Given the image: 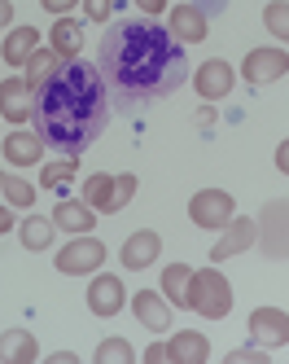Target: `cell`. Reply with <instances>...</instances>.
I'll list each match as a JSON object with an SVG mask.
<instances>
[{
    "instance_id": "cell-1",
    "label": "cell",
    "mask_w": 289,
    "mask_h": 364,
    "mask_svg": "<svg viewBox=\"0 0 289 364\" xmlns=\"http://www.w3.org/2000/svg\"><path fill=\"white\" fill-rule=\"evenodd\" d=\"M97 70L105 80V92H110V106L131 114L171 97L189 75V58L163 22L141 14L110 22V31L97 44Z\"/></svg>"
},
{
    "instance_id": "cell-2",
    "label": "cell",
    "mask_w": 289,
    "mask_h": 364,
    "mask_svg": "<svg viewBox=\"0 0 289 364\" xmlns=\"http://www.w3.org/2000/svg\"><path fill=\"white\" fill-rule=\"evenodd\" d=\"M36 132L44 145L79 159L110 123V92L97 62H62L36 88Z\"/></svg>"
},
{
    "instance_id": "cell-3",
    "label": "cell",
    "mask_w": 289,
    "mask_h": 364,
    "mask_svg": "<svg viewBox=\"0 0 289 364\" xmlns=\"http://www.w3.org/2000/svg\"><path fill=\"white\" fill-rule=\"evenodd\" d=\"M189 307L206 321H224L232 311V285L228 277L210 264V268H193V281H189Z\"/></svg>"
},
{
    "instance_id": "cell-4",
    "label": "cell",
    "mask_w": 289,
    "mask_h": 364,
    "mask_svg": "<svg viewBox=\"0 0 289 364\" xmlns=\"http://www.w3.org/2000/svg\"><path fill=\"white\" fill-rule=\"evenodd\" d=\"M131 198H136V176H131V171H119V176L101 171V176L84 180V202L92 206L97 215H119Z\"/></svg>"
},
{
    "instance_id": "cell-5",
    "label": "cell",
    "mask_w": 289,
    "mask_h": 364,
    "mask_svg": "<svg viewBox=\"0 0 289 364\" xmlns=\"http://www.w3.org/2000/svg\"><path fill=\"white\" fill-rule=\"evenodd\" d=\"M254 224H258V237H254L258 250L268 259H289V198H272Z\"/></svg>"
},
{
    "instance_id": "cell-6",
    "label": "cell",
    "mask_w": 289,
    "mask_h": 364,
    "mask_svg": "<svg viewBox=\"0 0 289 364\" xmlns=\"http://www.w3.org/2000/svg\"><path fill=\"white\" fill-rule=\"evenodd\" d=\"M105 264V242H97L92 232H75L70 246L58 250V272L66 277H88Z\"/></svg>"
},
{
    "instance_id": "cell-7",
    "label": "cell",
    "mask_w": 289,
    "mask_h": 364,
    "mask_svg": "<svg viewBox=\"0 0 289 364\" xmlns=\"http://www.w3.org/2000/svg\"><path fill=\"white\" fill-rule=\"evenodd\" d=\"M232 215H236V202H232V193H224V189H202V193L189 198V220H193L197 228H206V232L224 228Z\"/></svg>"
},
{
    "instance_id": "cell-8",
    "label": "cell",
    "mask_w": 289,
    "mask_h": 364,
    "mask_svg": "<svg viewBox=\"0 0 289 364\" xmlns=\"http://www.w3.org/2000/svg\"><path fill=\"white\" fill-rule=\"evenodd\" d=\"M250 343L254 347H289V316L280 307H254L250 311Z\"/></svg>"
},
{
    "instance_id": "cell-9",
    "label": "cell",
    "mask_w": 289,
    "mask_h": 364,
    "mask_svg": "<svg viewBox=\"0 0 289 364\" xmlns=\"http://www.w3.org/2000/svg\"><path fill=\"white\" fill-rule=\"evenodd\" d=\"M127 307V290H123V281L114 272H97L92 285H88V311L92 316H119V311Z\"/></svg>"
},
{
    "instance_id": "cell-10",
    "label": "cell",
    "mask_w": 289,
    "mask_h": 364,
    "mask_svg": "<svg viewBox=\"0 0 289 364\" xmlns=\"http://www.w3.org/2000/svg\"><path fill=\"white\" fill-rule=\"evenodd\" d=\"M219 232L224 237H219V246H210V264H224V259H236L241 250H250L254 237H258V224L250 215H232Z\"/></svg>"
},
{
    "instance_id": "cell-11",
    "label": "cell",
    "mask_w": 289,
    "mask_h": 364,
    "mask_svg": "<svg viewBox=\"0 0 289 364\" xmlns=\"http://www.w3.org/2000/svg\"><path fill=\"white\" fill-rule=\"evenodd\" d=\"M285 70H289V53H285V48H276V44L250 48L246 62H241V75H246L250 84H276Z\"/></svg>"
},
{
    "instance_id": "cell-12",
    "label": "cell",
    "mask_w": 289,
    "mask_h": 364,
    "mask_svg": "<svg viewBox=\"0 0 289 364\" xmlns=\"http://www.w3.org/2000/svg\"><path fill=\"white\" fill-rule=\"evenodd\" d=\"M232 84H236V75H232V66H228L224 58H206V62L193 70V88H197L202 101H224V97L232 92Z\"/></svg>"
},
{
    "instance_id": "cell-13",
    "label": "cell",
    "mask_w": 289,
    "mask_h": 364,
    "mask_svg": "<svg viewBox=\"0 0 289 364\" xmlns=\"http://www.w3.org/2000/svg\"><path fill=\"white\" fill-rule=\"evenodd\" d=\"M167 31H171L180 44H202V40L210 36V18H206L197 5H189V0H184V5H175V9L167 14Z\"/></svg>"
},
{
    "instance_id": "cell-14",
    "label": "cell",
    "mask_w": 289,
    "mask_h": 364,
    "mask_svg": "<svg viewBox=\"0 0 289 364\" xmlns=\"http://www.w3.org/2000/svg\"><path fill=\"white\" fill-rule=\"evenodd\" d=\"M158 255H163V237H158L153 228L131 232V237L123 242V250H119V259H123V268H127V272H145Z\"/></svg>"
},
{
    "instance_id": "cell-15",
    "label": "cell",
    "mask_w": 289,
    "mask_h": 364,
    "mask_svg": "<svg viewBox=\"0 0 289 364\" xmlns=\"http://www.w3.org/2000/svg\"><path fill=\"white\" fill-rule=\"evenodd\" d=\"M0 114L9 123H26L36 114V88L26 80H0Z\"/></svg>"
},
{
    "instance_id": "cell-16",
    "label": "cell",
    "mask_w": 289,
    "mask_h": 364,
    "mask_svg": "<svg viewBox=\"0 0 289 364\" xmlns=\"http://www.w3.org/2000/svg\"><path fill=\"white\" fill-rule=\"evenodd\" d=\"M131 316H136L145 329H153V333H167L171 329V303L163 294H153V290H141L136 299H131Z\"/></svg>"
},
{
    "instance_id": "cell-17",
    "label": "cell",
    "mask_w": 289,
    "mask_h": 364,
    "mask_svg": "<svg viewBox=\"0 0 289 364\" xmlns=\"http://www.w3.org/2000/svg\"><path fill=\"white\" fill-rule=\"evenodd\" d=\"M40 343L31 329H5L0 333V364H36Z\"/></svg>"
},
{
    "instance_id": "cell-18",
    "label": "cell",
    "mask_w": 289,
    "mask_h": 364,
    "mask_svg": "<svg viewBox=\"0 0 289 364\" xmlns=\"http://www.w3.org/2000/svg\"><path fill=\"white\" fill-rule=\"evenodd\" d=\"M44 141H40V132H9L5 136V163L9 167H36L40 159H44Z\"/></svg>"
},
{
    "instance_id": "cell-19",
    "label": "cell",
    "mask_w": 289,
    "mask_h": 364,
    "mask_svg": "<svg viewBox=\"0 0 289 364\" xmlns=\"http://www.w3.org/2000/svg\"><path fill=\"white\" fill-rule=\"evenodd\" d=\"M167 351H171V364H206L210 360V343L197 329H180L167 343Z\"/></svg>"
},
{
    "instance_id": "cell-20",
    "label": "cell",
    "mask_w": 289,
    "mask_h": 364,
    "mask_svg": "<svg viewBox=\"0 0 289 364\" xmlns=\"http://www.w3.org/2000/svg\"><path fill=\"white\" fill-rule=\"evenodd\" d=\"M53 224H58V228H66L70 232V237H75V232H92V224H97V211H92V206L84 202V198H79V202H58V206H53Z\"/></svg>"
},
{
    "instance_id": "cell-21",
    "label": "cell",
    "mask_w": 289,
    "mask_h": 364,
    "mask_svg": "<svg viewBox=\"0 0 289 364\" xmlns=\"http://www.w3.org/2000/svg\"><path fill=\"white\" fill-rule=\"evenodd\" d=\"M40 48V31L36 27H13L5 36V44H0V58H5V66H26V58H31Z\"/></svg>"
},
{
    "instance_id": "cell-22",
    "label": "cell",
    "mask_w": 289,
    "mask_h": 364,
    "mask_svg": "<svg viewBox=\"0 0 289 364\" xmlns=\"http://www.w3.org/2000/svg\"><path fill=\"white\" fill-rule=\"evenodd\" d=\"M48 36H53L48 48H58V58H62V62H75V58H79V48H84V27H79L75 18H58Z\"/></svg>"
},
{
    "instance_id": "cell-23",
    "label": "cell",
    "mask_w": 289,
    "mask_h": 364,
    "mask_svg": "<svg viewBox=\"0 0 289 364\" xmlns=\"http://www.w3.org/2000/svg\"><path fill=\"white\" fill-rule=\"evenodd\" d=\"M53 232H58V224H53V215L44 220V215H26L22 224H18V237H22V246L26 250H48L53 246Z\"/></svg>"
},
{
    "instance_id": "cell-24",
    "label": "cell",
    "mask_w": 289,
    "mask_h": 364,
    "mask_svg": "<svg viewBox=\"0 0 289 364\" xmlns=\"http://www.w3.org/2000/svg\"><path fill=\"white\" fill-rule=\"evenodd\" d=\"M189 281H193V268H189V264L163 268V299H167L171 307H189Z\"/></svg>"
},
{
    "instance_id": "cell-25",
    "label": "cell",
    "mask_w": 289,
    "mask_h": 364,
    "mask_svg": "<svg viewBox=\"0 0 289 364\" xmlns=\"http://www.w3.org/2000/svg\"><path fill=\"white\" fill-rule=\"evenodd\" d=\"M58 66H62L58 48H36V53L26 58V66H22V70H26V84H31V88H40V84H44V80H48V75L58 70Z\"/></svg>"
},
{
    "instance_id": "cell-26",
    "label": "cell",
    "mask_w": 289,
    "mask_h": 364,
    "mask_svg": "<svg viewBox=\"0 0 289 364\" xmlns=\"http://www.w3.org/2000/svg\"><path fill=\"white\" fill-rule=\"evenodd\" d=\"M79 176V159H62L58 163H44L40 167V189H62V185H70V180Z\"/></svg>"
},
{
    "instance_id": "cell-27",
    "label": "cell",
    "mask_w": 289,
    "mask_h": 364,
    "mask_svg": "<svg viewBox=\"0 0 289 364\" xmlns=\"http://www.w3.org/2000/svg\"><path fill=\"white\" fill-rule=\"evenodd\" d=\"M0 189H5V202L13 211H26V206H36V185L22 176H0Z\"/></svg>"
},
{
    "instance_id": "cell-28",
    "label": "cell",
    "mask_w": 289,
    "mask_h": 364,
    "mask_svg": "<svg viewBox=\"0 0 289 364\" xmlns=\"http://www.w3.org/2000/svg\"><path fill=\"white\" fill-rule=\"evenodd\" d=\"M263 27H268V36L289 44V0H268L263 5Z\"/></svg>"
},
{
    "instance_id": "cell-29",
    "label": "cell",
    "mask_w": 289,
    "mask_h": 364,
    "mask_svg": "<svg viewBox=\"0 0 289 364\" xmlns=\"http://www.w3.org/2000/svg\"><path fill=\"white\" fill-rule=\"evenodd\" d=\"M136 364L141 355L136 351H131V343H127V338H105V343L97 347V364Z\"/></svg>"
},
{
    "instance_id": "cell-30",
    "label": "cell",
    "mask_w": 289,
    "mask_h": 364,
    "mask_svg": "<svg viewBox=\"0 0 289 364\" xmlns=\"http://www.w3.org/2000/svg\"><path fill=\"white\" fill-rule=\"evenodd\" d=\"M110 5H114V0H84V14L92 22H110Z\"/></svg>"
},
{
    "instance_id": "cell-31",
    "label": "cell",
    "mask_w": 289,
    "mask_h": 364,
    "mask_svg": "<svg viewBox=\"0 0 289 364\" xmlns=\"http://www.w3.org/2000/svg\"><path fill=\"white\" fill-rule=\"evenodd\" d=\"M228 364H268V351H228Z\"/></svg>"
},
{
    "instance_id": "cell-32",
    "label": "cell",
    "mask_w": 289,
    "mask_h": 364,
    "mask_svg": "<svg viewBox=\"0 0 289 364\" xmlns=\"http://www.w3.org/2000/svg\"><path fill=\"white\" fill-rule=\"evenodd\" d=\"M145 364H171V351H167V343H153V347H145Z\"/></svg>"
},
{
    "instance_id": "cell-33",
    "label": "cell",
    "mask_w": 289,
    "mask_h": 364,
    "mask_svg": "<svg viewBox=\"0 0 289 364\" xmlns=\"http://www.w3.org/2000/svg\"><path fill=\"white\" fill-rule=\"evenodd\" d=\"M40 5H44L48 14H58V18H66V14H70V9L79 5V0H40Z\"/></svg>"
},
{
    "instance_id": "cell-34",
    "label": "cell",
    "mask_w": 289,
    "mask_h": 364,
    "mask_svg": "<svg viewBox=\"0 0 289 364\" xmlns=\"http://www.w3.org/2000/svg\"><path fill=\"white\" fill-rule=\"evenodd\" d=\"M193 5L210 18V14H224V9H228V0H193Z\"/></svg>"
},
{
    "instance_id": "cell-35",
    "label": "cell",
    "mask_w": 289,
    "mask_h": 364,
    "mask_svg": "<svg viewBox=\"0 0 289 364\" xmlns=\"http://www.w3.org/2000/svg\"><path fill=\"white\" fill-rule=\"evenodd\" d=\"M136 5L145 9V18H158V14H167V0H136Z\"/></svg>"
},
{
    "instance_id": "cell-36",
    "label": "cell",
    "mask_w": 289,
    "mask_h": 364,
    "mask_svg": "<svg viewBox=\"0 0 289 364\" xmlns=\"http://www.w3.org/2000/svg\"><path fill=\"white\" fill-rule=\"evenodd\" d=\"M276 171H280V176H289V141H280V145H276Z\"/></svg>"
},
{
    "instance_id": "cell-37",
    "label": "cell",
    "mask_w": 289,
    "mask_h": 364,
    "mask_svg": "<svg viewBox=\"0 0 289 364\" xmlns=\"http://www.w3.org/2000/svg\"><path fill=\"white\" fill-rule=\"evenodd\" d=\"M13 22V0H0V31Z\"/></svg>"
},
{
    "instance_id": "cell-38",
    "label": "cell",
    "mask_w": 289,
    "mask_h": 364,
    "mask_svg": "<svg viewBox=\"0 0 289 364\" xmlns=\"http://www.w3.org/2000/svg\"><path fill=\"white\" fill-rule=\"evenodd\" d=\"M9 228H13V211H9V206H0V237H5Z\"/></svg>"
},
{
    "instance_id": "cell-39",
    "label": "cell",
    "mask_w": 289,
    "mask_h": 364,
    "mask_svg": "<svg viewBox=\"0 0 289 364\" xmlns=\"http://www.w3.org/2000/svg\"><path fill=\"white\" fill-rule=\"evenodd\" d=\"M53 364H75V351H58V355H48Z\"/></svg>"
}]
</instances>
